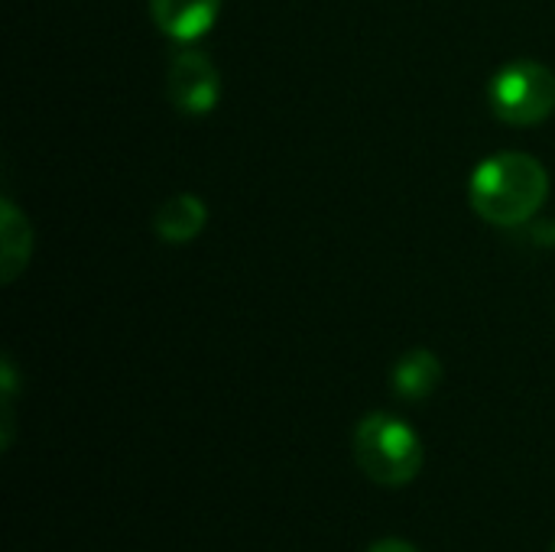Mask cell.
<instances>
[{
	"mask_svg": "<svg viewBox=\"0 0 555 552\" xmlns=\"http://www.w3.org/2000/svg\"><path fill=\"white\" fill-rule=\"evenodd\" d=\"M150 13L169 39L189 46L215 26L221 0H150Z\"/></svg>",
	"mask_w": 555,
	"mask_h": 552,
	"instance_id": "5b68a950",
	"label": "cell"
},
{
	"mask_svg": "<svg viewBox=\"0 0 555 552\" xmlns=\"http://www.w3.org/2000/svg\"><path fill=\"white\" fill-rule=\"evenodd\" d=\"M354 459L374 485L403 488L423 468V442L400 416L371 413L354 429Z\"/></svg>",
	"mask_w": 555,
	"mask_h": 552,
	"instance_id": "7a4b0ae2",
	"label": "cell"
},
{
	"mask_svg": "<svg viewBox=\"0 0 555 552\" xmlns=\"http://www.w3.org/2000/svg\"><path fill=\"white\" fill-rule=\"evenodd\" d=\"M390 384L403 400H426L442 384V361L429 348H413L393 364Z\"/></svg>",
	"mask_w": 555,
	"mask_h": 552,
	"instance_id": "ba28073f",
	"label": "cell"
},
{
	"mask_svg": "<svg viewBox=\"0 0 555 552\" xmlns=\"http://www.w3.org/2000/svg\"><path fill=\"white\" fill-rule=\"evenodd\" d=\"M29 254H33V228L26 215L10 198H3L0 202V280L13 283L26 270Z\"/></svg>",
	"mask_w": 555,
	"mask_h": 552,
	"instance_id": "52a82bcc",
	"label": "cell"
},
{
	"mask_svg": "<svg viewBox=\"0 0 555 552\" xmlns=\"http://www.w3.org/2000/svg\"><path fill=\"white\" fill-rule=\"evenodd\" d=\"M472 208L498 228L527 224L550 198V172L530 153H494L468 182Z\"/></svg>",
	"mask_w": 555,
	"mask_h": 552,
	"instance_id": "6da1fadb",
	"label": "cell"
},
{
	"mask_svg": "<svg viewBox=\"0 0 555 552\" xmlns=\"http://www.w3.org/2000/svg\"><path fill=\"white\" fill-rule=\"evenodd\" d=\"M553 552H555V543H553Z\"/></svg>",
	"mask_w": 555,
	"mask_h": 552,
	"instance_id": "30bf717a",
	"label": "cell"
},
{
	"mask_svg": "<svg viewBox=\"0 0 555 552\" xmlns=\"http://www.w3.org/2000/svg\"><path fill=\"white\" fill-rule=\"evenodd\" d=\"M491 111L511 127H537L555 111V72L543 62H507L488 88Z\"/></svg>",
	"mask_w": 555,
	"mask_h": 552,
	"instance_id": "3957f363",
	"label": "cell"
},
{
	"mask_svg": "<svg viewBox=\"0 0 555 552\" xmlns=\"http://www.w3.org/2000/svg\"><path fill=\"white\" fill-rule=\"evenodd\" d=\"M166 91L176 111L205 117L221 101V75L218 65L202 49H179L166 72Z\"/></svg>",
	"mask_w": 555,
	"mask_h": 552,
	"instance_id": "277c9868",
	"label": "cell"
},
{
	"mask_svg": "<svg viewBox=\"0 0 555 552\" xmlns=\"http://www.w3.org/2000/svg\"><path fill=\"white\" fill-rule=\"evenodd\" d=\"M205 224H208V208L192 192L166 198L153 215V231L166 244H189L205 231Z\"/></svg>",
	"mask_w": 555,
	"mask_h": 552,
	"instance_id": "8992f818",
	"label": "cell"
},
{
	"mask_svg": "<svg viewBox=\"0 0 555 552\" xmlns=\"http://www.w3.org/2000/svg\"><path fill=\"white\" fill-rule=\"evenodd\" d=\"M367 552H420L413 543H406V540H397V537H387V540H377L374 547Z\"/></svg>",
	"mask_w": 555,
	"mask_h": 552,
	"instance_id": "9c48e42d",
	"label": "cell"
}]
</instances>
